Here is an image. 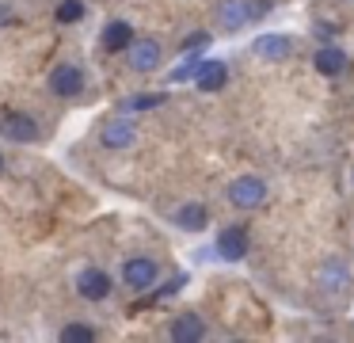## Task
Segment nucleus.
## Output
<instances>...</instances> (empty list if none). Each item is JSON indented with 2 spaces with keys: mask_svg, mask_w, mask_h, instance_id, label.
<instances>
[{
  "mask_svg": "<svg viewBox=\"0 0 354 343\" xmlns=\"http://www.w3.org/2000/svg\"><path fill=\"white\" fill-rule=\"evenodd\" d=\"M263 198H267V183L255 179V175H240V179L229 183V202L240 206V210H255Z\"/></svg>",
  "mask_w": 354,
  "mask_h": 343,
  "instance_id": "f257e3e1",
  "label": "nucleus"
},
{
  "mask_svg": "<svg viewBox=\"0 0 354 343\" xmlns=\"http://www.w3.org/2000/svg\"><path fill=\"white\" fill-rule=\"evenodd\" d=\"M126 65H130L133 73H153V69L160 65V46H156L153 38H133V42L126 46Z\"/></svg>",
  "mask_w": 354,
  "mask_h": 343,
  "instance_id": "f03ea898",
  "label": "nucleus"
},
{
  "mask_svg": "<svg viewBox=\"0 0 354 343\" xmlns=\"http://www.w3.org/2000/svg\"><path fill=\"white\" fill-rule=\"evenodd\" d=\"M50 91L54 96H62V99H73V96H80L84 91V73H80V65H57L54 73H50Z\"/></svg>",
  "mask_w": 354,
  "mask_h": 343,
  "instance_id": "7ed1b4c3",
  "label": "nucleus"
},
{
  "mask_svg": "<svg viewBox=\"0 0 354 343\" xmlns=\"http://www.w3.org/2000/svg\"><path fill=\"white\" fill-rule=\"evenodd\" d=\"M0 134L12 137V141H19V145L39 141V126H35V118H27L24 111H8V114H0Z\"/></svg>",
  "mask_w": 354,
  "mask_h": 343,
  "instance_id": "20e7f679",
  "label": "nucleus"
},
{
  "mask_svg": "<svg viewBox=\"0 0 354 343\" xmlns=\"http://www.w3.org/2000/svg\"><path fill=\"white\" fill-rule=\"evenodd\" d=\"M122 279H126V286H130V290H149L156 282V259H149V256L126 259V263H122Z\"/></svg>",
  "mask_w": 354,
  "mask_h": 343,
  "instance_id": "39448f33",
  "label": "nucleus"
},
{
  "mask_svg": "<svg viewBox=\"0 0 354 343\" xmlns=\"http://www.w3.org/2000/svg\"><path fill=\"white\" fill-rule=\"evenodd\" d=\"M77 290L84 301H103V297L111 294V279L107 271H100V267H84V271L77 274Z\"/></svg>",
  "mask_w": 354,
  "mask_h": 343,
  "instance_id": "423d86ee",
  "label": "nucleus"
},
{
  "mask_svg": "<svg viewBox=\"0 0 354 343\" xmlns=\"http://www.w3.org/2000/svg\"><path fill=\"white\" fill-rule=\"evenodd\" d=\"M133 137H138V130H133L126 118H107V122L100 126V141H103V149H130Z\"/></svg>",
  "mask_w": 354,
  "mask_h": 343,
  "instance_id": "0eeeda50",
  "label": "nucleus"
},
{
  "mask_svg": "<svg viewBox=\"0 0 354 343\" xmlns=\"http://www.w3.org/2000/svg\"><path fill=\"white\" fill-rule=\"evenodd\" d=\"M252 23V8H248V0H221L217 4V27L221 30H240Z\"/></svg>",
  "mask_w": 354,
  "mask_h": 343,
  "instance_id": "6e6552de",
  "label": "nucleus"
},
{
  "mask_svg": "<svg viewBox=\"0 0 354 343\" xmlns=\"http://www.w3.org/2000/svg\"><path fill=\"white\" fill-rule=\"evenodd\" d=\"M217 256L221 259H244L248 256V236H244V229L240 225H229V229H221L217 233Z\"/></svg>",
  "mask_w": 354,
  "mask_h": 343,
  "instance_id": "1a4fd4ad",
  "label": "nucleus"
},
{
  "mask_svg": "<svg viewBox=\"0 0 354 343\" xmlns=\"http://www.w3.org/2000/svg\"><path fill=\"white\" fill-rule=\"evenodd\" d=\"M225 80H229V69H225V61H198V69H194V84H198L202 91L225 88Z\"/></svg>",
  "mask_w": 354,
  "mask_h": 343,
  "instance_id": "9d476101",
  "label": "nucleus"
},
{
  "mask_svg": "<svg viewBox=\"0 0 354 343\" xmlns=\"http://www.w3.org/2000/svg\"><path fill=\"white\" fill-rule=\"evenodd\" d=\"M100 42H103V50H107V53H122L126 46L133 42V27L126 19H115V23H107V27H103Z\"/></svg>",
  "mask_w": 354,
  "mask_h": 343,
  "instance_id": "9b49d317",
  "label": "nucleus"
},
{
  "mask_svg": "<svg viewBox=\"0 0 354 343\" xmlns=\"http://www.w3.org/2000/svg\"><path fill=\"white\" fill-rule=\"evenodd\" d=\"M313 65H316V73L335 76V73H343V69H346V53L339 50V46H324V50H316Z\"/></svg>",
  "mask_w": 354,
  "mask_h": 343,
  "instance_id": "f8f14e48",
  "label": "nucleus"
},
{
  "mask_svg": "<svg viewBox=\"0 0 354 343\" xmlns=\"http://www.w3.org/2000/svg\"><path fill=\"white\" fill-rule=\"evenodd\" d=\"M202 335H206V324H202L194 313H183V317L171 324V340L176 343H194V340H202Z\"/></svg>",
  "mask_w": 354,
  "mask_h": 343,
  "instance_id": "ddd939ff",
  "label": "nucleus"
},
{
  "mask_svg": "<svg viewBox=\"0 0 354 343\" xmlns=\"http://www.w3.org/2000/svg\"><path fill=\"white\" fill-rule=\"evenodd\" d=\"M290 50H293V42L286 35H263V38H255V53H259L263 61H278V58H286Z\"/></svg>",
  "mask_w": 354,
  "mask_h": 343,
  "instance_id": "4468645a",
  "label": "nucleus"
},
{
  "mask_svg": "<svg viewBox=\"0 0 354 343\" xmlns=\"http://www.w3.org/2000/svg\"><path fill=\"white\" fill-rule=\"evenodd\" d=\"M206 206H198V202H187V206H179L176 210V225L179 229H191V233H198V229H206Z\"/></svg>",
  "mask_w": 354,
  "mask_h": 343,
  "instance_id": "2eb2a0df",
  "label": "nucleus"
},
{
  "mask_svg": "<svg viewBox=\"0 0 354 343\" xmlns=\"http://www.w3.org/2000/svg\"><path fill=\"white\" fill-rule=\"evenodd\" d=\"M320 286L324 290H346V267L339 263V259H328V263L320 267Z\"/></svg>",
  "mask_w": 354,
  "mask_h": 343,
  "instance_id": "dca6fc26",
  "label": "nucleus"
},
{
  "mask_svg": "<svg viewBox=\"0 0 354 343\" xmlns=\"http://www.w3.org/2000/svg\"><path fill=\"white\" fill-rule=\"evenodd\" d=\"M164 99H168L164 91H138V96H126L122 107L126 111H153V107H160Z\"/></svg>",
  "mask_w": 354,
  "mask_h": 343,
  "instance_id": "f3484780",
  "label": "nucleus"
},
{
  "mask_svg": "<svg viewBox=\"0 0 354 343\" xmlns=\"http://www.w3.org/2000/svg\"><path fill=\"white\" fill-rule=\"evenodd\" d=\"M54 15H57V23H80L84 19V4H80V0H62V4L54 8Z\"/></svg>",
  "mask_w": 354,
  "mask_h": 343,
  "instance_id": "a211bd4d",
  "label": "nucleus"
},
{
  "mask_svg": "<svg viewBox=\"0 0 354 343\" xmlns=\"http://www.w3.org/2000/svg\"><path fill=\"white\" fill-rule=\"evenodd\" d=\"M57 340H62V343H92V340H95V332H92L88 324H65Z\"/></svg>",
  "mask_w": 354,
  "mask_h": 343,
  "instance_id": "6ab92c4d",
  "label": "nucleus"
},
{
  "mask_svg": "<svg viewBox=\"0 0 354 343\" xmlns=\"http://www.w3.org/2000/svg\"><path fill=\"white\" fill-rule=\"evenodd\" d=\"M206 46H209V35L206 30H194V35L183 42V53H198V50H206Z\"/></svg>",
  "mask_w": 354,
  "mask_h": 343,
  "instance_id": "aec40b11",
  "label": "nucleus"
},
{
  "mask_svg": "<svg viewBox=\"0 0 354 343\" xmlns=\"http://www.w3.org/2000/svg\"><path fill=\"white\" fill-rule=\"evenodd\" d=\"M194 69H198V61H183V65H179V69H171V80H191V76H194Z\"/></svg>",
  "mask_w": 354,
  "mask_h": 343,
  "instance_id": "412c9836",
  "label": "nucleus"
},
{
  "mask_svg": "<svg viewBox=\"0 0 354 343\" xmlns=\"http://www.w3.org/2000/svg\"><path fill=\"white\" fill-rule=\"evenodd\" d=\"M0 168H4V152H0Z\"/></svg>",
  "mask_w": 354,
  "mask_h": 343,
  "instance_id": "4be33fe9",
  "label": "nucleus"
}]
</instances>
